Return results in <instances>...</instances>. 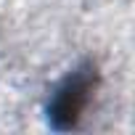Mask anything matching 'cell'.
I'll return each instance as SVG.
<instances>
[{
    "label": "cell",
    "mask_w": 135,
    "mask_h": 135,
    "mask_svg": "<svg viewBox=\"0 0 135 135\" xmlns=\"http://www.w3.org/2000/svg\"><path fill=\"white\" fill-rule=\"evenodd\" d=\"M98 82V74H95V66L93 64H85L80 69H74L69 77H66L53 98H50V106H48V119H50V127L64 132V130H74L80 124V117L90 101V93Z\"/></svg>",
    "instance_id": "cell-1"
}]
</instances>
